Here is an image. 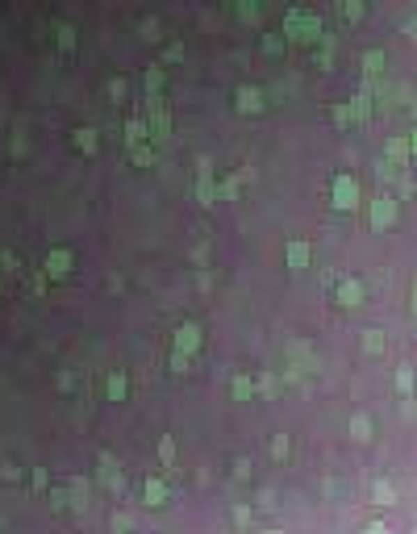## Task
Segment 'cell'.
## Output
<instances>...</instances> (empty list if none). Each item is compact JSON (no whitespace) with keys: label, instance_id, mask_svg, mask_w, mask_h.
Listing matches in <instances>:
<instances>
[{"label":"cell","instance_id":"1","mask_svg":"<svg viewBox=\"0 0 417 534\" xmlns=\"http://www.w3.org/2000/svg\"><path fill=\"white\" fill-rule=\"evenodd\" d=\"M288 33H301V42H305V38L313 42V33H317V17H309L305 8H292V13H288Z\"/></svg>","mask_w":417,"mask_h":534},{"label":"cell","instance_id":"2","mask_svg":"<svg viewBox=\"0 0 417 534\" xmlns=\"http://www.w3.org/2000/svg\"><path fill=\"white\" fill-rule=\"evenodd\" d=\"M334 201H338V209H355V180L351 175L334 180Z\"/></svg>","mask_w":417,"mask_h":534},{"label":"cell","instance_id":"3","mask_svg":"<svg viewBox=\"0 0 417 534\" xmlns=\"http://www.w3.org/2000/svg\"><path fill=\"white\" fill-rule=\"evenodd\" d=\"M393 221H397V205H393V201H376V205H372V226H376V230H388Z\"/></svg>","mask_w":417,"mask_h":534},{"label":"cell","instance_id":"4","mask_svg":"<svg viewBox=\"0 0 417 534\" xmlns=\"http://www.w3.org/2000/svg\"><path fill=\"white\" fill-rule=\"evenodd\" d=\"M338 301H343V305H351V309H355V305H359V301H363V284H359V280H347V284H343V288H338Z\"/></svg>","mask_w":417,"mask_h":534},{"label":"cell","instance_id":"5","mask_svg":"<svg viewBox=\"0 0 417 534\" xmlns=\"http://www.w3.org/2000/svg\"><path fill=\"white\" fill-rule=\"evenodd\" d=\"M67 267H71V255L67 251H54L50 255V276H67Z\"/></svg>","mask_w":417,"mask_h":534},{"label":"cell","instance_id":"6","mask_svg":"<svg viewBox=\"0 0 417 534\" xmlns=\"http://www.w3.org/2000/svg\"><path fill=\"white\" fill-rule=\"evenodd\" d=\"M196 343H200V330L196 326H184L180 330V351H196Z\"/></svg>","mask_w":417,"mask_h":534},{"label":"cell","instance_id":"7","mask_svg":"<svg viewBox=\"0 0 417 534\" xmlns=\"http://www.w3.org/2000/svg\"><path fill=\"white\" fill-rule=\"evenodd\" d=\"M288 259H292L297 267H305V263H309V246H305V242H292V246H288Z\"/></svg>","mask_w":417,"mask_h":534},{"label":"cell","instance_id":"8","mask_svg":"<svg viewBox=\"0 0 417 534\" xmlns=\"http://www.w3.org/2000/svg\"><path fill=\"white\" fill-rule=\"evenodd\" d=\"M163 497H167V489H163L159 480H150V485H146V501H150V505H159Z\"/></svg>","mask_w":417,"mask_h":534},{"label":"cell","instance_id":"9","mask_svg":"<svg viewBox=\"0 0 417 534\" xmlns=\"http://www.w3.org/2000/svg\"><path fill=\"white\" fill-rule=\"evenodd\" d=\"M363 347H368V351H380V347H384V334H380V330H368V334H363Z\"/></svg>","mask_w":417,"mask_h":534},{"label":"cell","instance_id":"10","mask_svg":"<svg viewBox=\"0 0 417 534\" xmlns=\"http://www.w3.org/2000/svg\"><path fill=\"white\" fill-rule=\"evenodd\" d=\"M363 63H368V71H380V67H384V54H380V50H368Z\"/></svg>","mask_w":417,"mask_h":534},{"label":"cell","instance_id":"11","mask_svg":"<svg viewBox=\"0 0 417 534\" xmlns=\"http://www.w3.org/2000/svg\"><path fill=\"white\" fill-rule=\"evenodd\" d=\"M238 104H242L246 113H255V109H259V96H255V92H238Z\"/></svg>","mask_w":417,"mask_h":534},{"label":"cell","instance_id":"12","mask_svg":"<svg viewBox=\"0 0 417 534\" xmlns=\"http://www.w3.org/2000/svg\"><path fill=\"white\" fill-rule=\"evenodd\" d=\"M75 138H79V146H84V150H88V155H92V150H96V134H92V129H79V134H75Z\"/></svg>","mask_w":417,"mask_h":534},{"label":"cell","instance_id":"13","mask_svg":"<svg viewBox=\"0 0 417 534\" xmlns=\"http://www.w3.org/2000/svg\"><path fill=\"white\" fill-rule=\"evenodd\" d=\"M234 397H238V401H246V397H251V380H242V376H238V380H234Z\"/></svg>","mask_w":417,"mask_h":534},{"label":"cell","instance_id":"14","mask_svg":"<svg viewBox=\"0 0 417 534\" xmlns=\"http://www.w3.org/2000/svg\"><path fill=\"white\" fill-rule=\"evenodd\" d=\"M397 384H401V393H405V388L414 384V372H409V368H397Z\"/></svg>","mask_w":417,"mask_h":534},{"label":"cell","instance_id":"15","mask_svg":"<svg viewBox=\"0 0 417 534\" xmlns=\"http://www.w3.org/2000/svg\"><path fill=\"white\" fill-rule=\"evenodd\" d=\"M121 393H125V380H121V376H113V380H109V397H121Z\"/></svg>","mask_w":417,"mask_h":534},{"label":"cell","instance_id":"16","mask_svg":"<svg viewBox=\"0 0 417 534\" xmlns=\"http://www.w3.org/2000/svg\"><path fill=\"white\" fill-rule=\"evenodd\" d=\"M368 430H372V426H368V418H355V434H359V439H368Z\"/></svg>","mask_w":417,"mask_h":534},{"label":"cell","instance_id":"17","mask_svg":"<svg viewBox=\"0 0 417 534\" xmlns=\"http://www.w3.org/2000/svg\"><path fill=\"white\" fill-rule=\"evenodd\" d=\"M159 451H163V460H171V455H175V443H171V439H163V443H159Z\"/></svg>","mask_w":417,"mask_h":534},{"label":"cell","instance_id":"18","mask_svg":"<svg viewBox=\"0 0 417 534\" xmlns=\"http://www.w3.org/2000/svg\"><path fill=\"white\" fill-rule=\"evenodd\" d=\"M376 501H393V489L388 485H376Z\"/></svg>","mask_w":417,"mask_h":534},{"label":"cell","instance_id":"19","mask_svg":"<svg viewBox=\"0 0 417 534\" xmlns=\"http://www.w3.org/2000/svg\"><path fill=\"white\" fill-rule=\"evenodd\" d=\"M368 534H388V531H384V526H380V522H376V526H368Z\"/></svg>","mask_w":417,"mask_h":534},{"label":"cell","instance_id":"20","mask_svg":"<svg viewBox=\"0 0 417 534\" xmlns=\"http://www.w3.org/2000/svg\"><path fill=\"white\" fill-rule=\"evenodd\" d=\"M414 150H417V134H414Z\"/></svg>","mask_w":417,"mask_h":534},{"label":"cell","instance_id":"21","mask_svg":"<svg viewBox=\"0 0 417 534\" xmlns=\"http://www.w3.org/2000/svg\"><path fill=\"white\" fill-rule=\"evenodd\" d=\"M263 534H276V531H263Z\"/></svg>","mask_w":417,"mask_h":534}]
</instances>
